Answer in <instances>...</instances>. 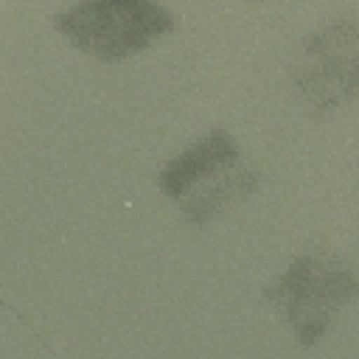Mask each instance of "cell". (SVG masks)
I'll return each mask as SVG.
<instances>
[{
    "instance_id": "1",
    "label": "cell",
    "mask_w": 359,
    "mask_h": 359,
    "mask_svg": "<svg viewBox=\"0 0 359 359\" xmlns=\"http://www.w3.org/2000/svg\"><path fill=\"white\" fill-rule=\"evenodd\" d=\"M261 185V174L250 168L230 132L213 129L171 157L160 174L157 188L182 208L191 224H208L224 208L247 199Z\"/></svg>"
},
{
    "instance_id": "2",
    "label": "cell",
    "mask_w": 359,
    "mask_h": 359,
    "mask_svg": "<svg viewBox=\"0 0 359 359\" xmlns=\"http://www.w3.org/2000/svg\"><path fill=\"white\" fill-rule=\"evenodd\" d=\"M264 297L294 339L311 348L323 339L334 314L359 297V278L331 247L309 244L264 289Z\"/></svg>"
},
{
    "instance_id": "3",
    "label": "cell",
    "mask_w": 359,
    "mask_h": 359,
    "mask_svg": "<svg viewBox=\"0 0 359 359\" xmlns=\"http://www.w3.org/2000/svg\"><path fill=\"white\" fill-rule=\"evenodd\" d=\"M53 25L79 50L101 62H121L168 34L174 17L157 0H81L56 14Z\"/></svg>"
},
{
    "instance_id": "4",
    "label": "cell",
    "mask_w": 359,
    "mask_h": 359,
    "mask_svg": "<svg viewBox=\"0 0 359 359\" xmlns=\"http://www.w3.org/2000/svg\"><path fill=\"white\" fill-rule=\"evenodd\" d=\"M292 81L314 118H325L359 95V22L334 20L309 34L294 59Z\"/></svg>"
}]
</instances>
